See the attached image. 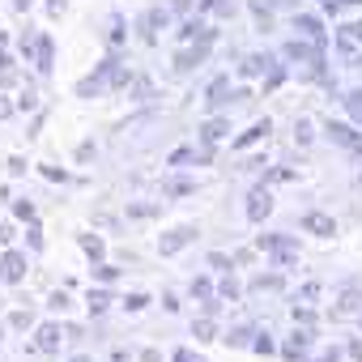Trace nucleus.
<instances>
[{
    "label": "nucleus",
    "instance_id": "nucleus-1",
    "mask_svg": "<svg viewBox=\"0 0 362 362\" xmlns=\"http://www.w3.org/2000/svg\"><path fill=\"white\" fill-rule=\"evenodd\" d=\"M128 86H132V73H128V69L115 60V52H111V56H107L90 77H81V81H77V98H98L103 90H128Z\"/></svg>",
    "mask_w": 362,
    "mask_h": 362
},
{
    "label": "nucleus",
    "instance_id": "nucleus-2",
    "mask_svg": "<svg viewBox=\"0 0 362 362\" xmlns=\"http://www.w3.org/2000/svg\"><path fill=\"white\" fill-rule=\"evenodd\" d=\"M337 56L349 64V69H358L362 64V22H349V26H337Z\"/></svg>",
    "mask_w": 362,
    "mask_h": 362
},
{
    "label": "nucleus",
    "instance_id": "nucleus-3",
    "mask_svg": "<svg viewBox=\"0 0 362 362\" xmlns=\"http://www.w3.org/2000/svg\"><path fill=\"white\" fill-rule=\"evenodd\" d=\"M256 252H269L277 264H294L298 260V239L294 235H256Z\"/></svg>",
    "mask_w": 362,
    "mask_h": 362
},
{
    "label": "nucleus",
    "instance_id": "nucleus-4",
    "mask_svg": "<svg viewBox=\"0 0 362 362\" xmlns=\"http://www.w3.org/2000/svg\"><path fill=\"white\" fill-rule=\"evenodd\" d=\"M311 345H315V332H311V324H294V332L286 337V345H281V354H286V362H315L311 358Z\"/></svg>",
    "mask_w": 362,
    "mask_h": 362
},
{
    "label": "nucleus",
    "instance_id": "nucleus-5",
    "mask_svg": "<svg viewBox=\"0 0 362 362\" xmlns=\"http://www.w3.org/2000/svg\"><path fill=\"white\" fill-rule=\"evenodd\" d=\"M324 136L337 145V149H345V153H362V132L354 128V124H341V119H328L324 124Z\"/></svg>",
    "mask_w": 362,
    "mask_h": 362
},
{
    "label": "nucleus",
    "instance_id": "nucleus-6",
    "mask_svg": "<svg viewBox=\"0 0 362 362\" xmlns=\"http://www.w3.org/2000/svg\"><path fill=\"white\" fill-rule=\"evenodd\" d=\"M197 235H201V230H197V226H188V222H184V226H170V230L158 239V252H162V256H179L184 247H192V243H197Z\"/></svg>",
    "mask_w": 362,
    "mask_h": 362
},
{
    "label": "nucleus",
    "instance_id": "nucleus-7",
    "mask_svg": "<svg viewBox=\"0 0 362 362\" xmlns=\"http://www.w3.org/2000/svg\"><path fill=\"white\" fill-rule=\"evenodd\" d=\"M175 39H179V43H218V30L197 13V18H184V22H179Z\"/></svg>",
    "mask_w": 362,
    "mask_h": 362
},
{
    "label": "nucleus",
    "instance_id": "nucleus-8",
    "mask_svg": "<svg viewBox=\"0 0 362 362\" xmlns=\"http://www.w3.org/2000/svg\"><path fill=\"white\" fill-rule=\"evenodd\" d=\"M170 26V9H162V5H153V9H145L141 13V22H136V30H141V43H158V30H166Z\"/></svg>",
    "mask_w": 362,
    "mask_h": 362
},
{
    "label": "nucleus",
    "instance_id": "nucleus-9",
    "mask_svg": "<svg viewBox=\"0 0 362 362\" xmlns=\"http://www.w3.org/2000/svg\"><path fill=\"white\" fill-rule=\"evenodd\" d=\"M243 214H247V222H264V218L273 214V192H269V184H260V188H252V192H247Z\"/></svg>",
    "mask_w": 362,
    "mask_h": 362
},
{
    "label": "nucleus",
    "instance_id": "nucleus-10",
    "mask_svg": "<svg viewBox=\"0 0 362 362\" xmlns=\"http://www.w3.org/2000/svg\"><path fill=\"white\" fill-rule=\"evenodd\" d=\"M209 47H214V43H188L184 52L175 56V73H197V69L209 60Z\"/></svg>",
    "mask_w": 362,
    "mask_h": 362
},
{
    "label": "nucleus",
    "instance_id": "nucleus-11",
    "mask_svg": "<svg viewBox=\"0 0 362 362\" xmlns=\"http://www.w3.org/2000/svg\"><path fill=\"white\" fill-rule=\"evenodd\" d=\"M294 30H298V39H311L315 47H328V30H324L320 18H311V13H294Z\"/></svg>",
    "mask_w": 362,
    "mask_h": 362
},
{
    "label": "nucleus",
    "instance_id": "nucleus-12",
    "mask_svg": "<svg viewBox=\"0 0 362 362\" xmlns=\"http://www.w3.org/2000/svg\"><path fill=\"white\" fill-rule=\"evenodd\" d=\"M281 56H286V60H294V64H315V60L324 56V47H315L311 39H290V43L281 47Z\"/></svg>",
    "mask_w": 362,
    "mask_h": 362
},
{
    "label": "nucleus",
    "instance_id": "nucleus-13",
    "mask_svg": "<svg viewBox=\"0 0 362 362\" xmlns=\"http://www.w3.org/2000/svg\"><path fill=\"white\" fill-rule=\"evenodd\" d=\"M192 162H197V166H209V162H214V149H209V145H201V149H197V145H184V149H175V153L166 158V166H192Z\"/></svg>",
    "mask_w": 362,
    "mask_h": 362
},
{
    "label": "nucleus",
    "instance_id": "nucleus-14",
    "mask_svg": "<svg viewBox=\"0 0 362 362\" xmlns=\"http://www.w3.org/2000/svg\"><path fill=\"white\" fill-rule=\"evenodd\" d=\"M0 281H5V286L26 281V256L22 252H5V256H0Z\"/></svg>",
    "mask_w": 362,
    "mask_h": 362
},
{
    "label": "nucleus",
    "instance_id": "nucleus-15",
    "mask_svg": "<svg viewBox=\"0 0 362 362\" xmlns=\"http://www.w3.org/2000/svg\"><path fill=\"white\" fill-rule=\"evenodd\" d=\"M273 64H277V60H273L269 52H252V56H243V64H239V77H243V81H256V77H264Z\"/></svg>",
    "mask_w": 362,
    "mask_h": 362
},
{
    "label": "nucleus",
    "instance_id": "nucleus-16",
    "mask_svg": "<svg viewBox=\"0 0 362 362\" xmlns=\"http://www.w3.org/2000/svg\"><path fill=\"white\" fill-rule=\"evenodd\" d=\"M64 337H69V328H60V324H43V328L35 332V345H30V349H39V354H56Z\"/></svg>",
    "mask_w": 362,
    "mask_h": 362
},
{
    "label": "nucleus",
    "instance_id": "nucleus-17",
    "mask_svg": "<svg viewBox=\"0 0 362 362\" xmlns=\"http://www.w3.org/2000/svg\"><path fill=\"white\" fill-rule=\"evenodd\" d=\"M201 145H218V141H226L230 136V119H222V115H209L205 124H201Z\"/></svg>",
    "mask_w": 362,
    "mask_h": 362
},
{
    "label": "nucleus",
    "instance_id": "nucleus-18",
    "mask_svg": "<svg viewBox=\"0 0 362 362\" xmlns=\"http://www.w3.org/2000/svg\"><path fill=\"white\" fill-rule=\"evenodd\" d=\"M303 230H307V235H320V239H332V235H337V222H332L328 214L311 209V214H303Z\"/></svg>",
    "mask_w": 362,
    "mask_h": 362
},
{
    "label": "nucleus",
    "instance_id": "nucleus-19",
    "mask_svg": "<svg viewBox=\"0 0 362 362\" xmlns=\"http://www.w3.org/2000/svg\"><path fill=\"white\" fill-rule=\"evenodd\" d=\"M230 98H235V94H230V77H214V86H209V94H205V107L218 115Z\"/></svg>",
    "mask_w": 362,
    "mask_h": 362
},
{
    "label": "nucleus",
    "instance_id": "nucleus-20",
    "mask_svg": "<svg viewBox=\"0 0 362 362\" xmlns=\"http://www.w3.org/2000/svg\"><path fill=\"white\" fill-rule=\"evenodd\" d=\"M277 5H290V0H247V9H252V18H256V26H260V30H269V26H273Z\"/></svg>",
    "mask_w": 362,
    "mask_h": 362
},
{
    "label": "nucleus",
    "instance_id": "nucleus-21",
    "mask_svg": "<svg viewBox=\"0 0 362 362\" xmlns=\"http://www.w3.org/2000/svg\"><path fill=\"white\" fill-rule=\"evenodd\" d=\"M197 13L201 18H235L239 13V0H201V5H197Z\"/></svg>",
    "mask_w": 362,
    "mask_h": 362
},
{
    "label": "nucleus",
    "instance_id": "nucleus-22",
    "mask_svg": "<svg viewBox=\"0 0 362 362\" xmlns=\"http://www.w3.org/2000/svg\"><path fill=\"white\" fill-rule=\"evenodd\" d=\"M269 132H273V124H269V119H256L247 132H239V136H235V149H252L256 141H269Z\"/></svg>",
    "mask_w": 362,
    "mask_h": 362
},
{
    "label": "nucleus",
    "instance_id": "nucleus-23",
    "mask_svg": "<svg viewBox=\"0 0 362 362\" xmlns=\"http://www.w3.org/2000/svg\"><path fill=\"white\" fill-rule=\"evenodd\" d=\"M77 243H81V252H86V256H90L94 264H103V260H107V243H103V239H98L94 230H86V235H77Z\"/></svg>",
    "mask_w": 362,
    "mask_h": 362
},
{
    "label": "nucleus",
    "instance_id": "nucleus-24",
    "mask_svg": "<svg viewBox=\"0 0 362 362\" xmlns=\"http://www.w3.org/2000/svg\"><path fill=\"white\" fill-rule=\"evenodd\" d=\"M124 39H128V30H124V13H111V18H107V43H111V52H119Z\"/></svg>",
    "mask_w": 362,
    "mask_h": 362
},
{
    "label": "nucleus",
    "instance_id": "nucleus-25",
    "mask_svg": "<svg viewBox=\"0 0 362 362\" xmlns=\"http://www.w3.org/2000/svg\"><path fill=\"white\" fill-rule=\"evenodd\" d=\"M252 290H260V294H264V290H269V294H281V290H286V277H281V273H260V277H252Z\"/></svg>",
    "mask_w": 362,
    "mask_h": 362
},
{
    "label": "nucleus",
    "instance_id": "nucleus-26",
    "mask_svg": "<svg viewBox=\"0 0 362 362\" xmlns=\"http://www.w3.org/2000/svg\"><path fill=\"white\" fill-rule=\"evenodd\" d=\"M192 337H197V341H222V337H218V324H214V315H205V311L197 315V324H192Z\"/></svg>",
    "mask_w": 362,
    "mask_h": 362
},
{
    "label": "nucleus",
    "instance_id": "nucleus-27",
    "mask_svg": "<svg viewBox=\"0 0 362 362\" xmlns=\"http://www.w3.org/2000/svg\"><path fill=\"white\" fill-rule=\"evenodd\" d=\"M222 341H226V345H235V349H252V341H256V328L239 324V328H230V332H226Z\"/></svg>",
    "mask_w": 362,
    "mask_h": 362
},
{
    "label": "nucleus",
    "instance_id": "nucleus-28",
    "mask_svg": "<svg viewBox=\"0 0 362 362\" xmlns=\"http://www.w3.org/2000/svg\"><path fill=\"white\" fill-rule=\"evenodd\" d=\"M332 315H362V290H345Z\"/></svg>",
    "mask_w": 362,
    "mask_h": 362
},
{
    "label": "nucleus",
    "instance_id": "nucleus-29",
    "mask_svg": "<svg viewBox=\"0 0 362 362\" xmlns=\"http://www.w3.org/2000/svg\"><path fill=\"white\" fill-rule=\"evenodd\" d=\"M35 69L52 73V35H39V52H35Z\"/></svg>",
    "mask_w": 362,
    "mask_h": 362
},
{
    "label": "nucleus",
    "instance_id": "nucleus-30",
    "mask_svg": "<svg viewBox=\"0 0 362 362\" xmlns=\"http://www.w3.org/2000/svg\"><path fill=\"white\" fill-rule=\"evenodd\" d=\"M192 192H197L192 179H166L162 184V197H192Z\"/></svg>",
    "mask_w": 362,
    "mask_h": 362
},
{
    "label": "nucleus",
    "instance_id": "nucleus-31",
    "mask_svg": "<svg viewBox=\"0 0 362 362\" xmlns=\"http://www.w3.org/2000/svg\"><path fill=\"white\" fill-rule=\"evenodd\" d=\"M158 214H162V205H158V201H136V205H128V218H136V222L158 218Z\"/></svg>",
    "mask_w": 362,
    "mask_h": 362
},
{
    "label": "nucleus",
    "instance_id": "nucleus-32",
    "mask_svg": "<svg viewBox=\"0 0 362 362\" xmlns=\"http://www.w3.org/2000/svg\"><path fill=\"white\" fill-rule=\"evenodd\" d=\"M290 179H298L294 166H269L264 170V184H290Z\"/></svg>",
    "mask_w": 362,
    "mask_h": 362
},
{
    "label": "nucleus",
    "instance_id": "nucleus-33",
    "mask_svg": "<svg viewBox=\"0 0 362 362\" xmlns=\"http://www.w3.org/2000/svg\"><path fill=\"white\" fill-rule=\"evenodd\" d=\"M218 294H222V298H230V303H239V298H243V290H239L235 273H222V281H218Z\"/></svg>",
    "mask_w": 362,
    "mask_h": 362
},
{
    "label": "nucleus",
    "instance_id": "nucleus-34",
    "mask_svg": "<svg viewBox=\"0 0 362 362\" xmlns=\"http://www.w3.org/2000/svg\"><path fill=\"white\" fill-rule=\"evenodd\" d=\"M86 303H90V315H103V311H107L115 298H111L107 290H90V298H86Z\"/></svg>",
    "mask_w": 362,
    "mask_h": 362
},
{
    "label": "nucleus",
    "instance_id": "nucleus-35",
    "mask_svg": "<svg viewBox=\"0 0 362 362\" xmlns=\"http://www.w3.org/2000/svg\"><path fill=\"white\" fill-rule=\"evenodd\" d=\"M214 294H218V286H214L209 277H192V298L205 303V298H214Z\"/></svg>",
    "mask_w": 362,
    "mask_h": 362
},
{
    "label": "nucleus",
    "instance_id": "nucleus-36",
    "mask_svg": "<svg viewBox=\"0 0 362 362\" xmlns=\"http://www.w3.org/2000/svg\"><path fill=\"white\" fill-rule=\"evenodd\" d=\"M252 354H260V358H269V354H277V341H273L269 332H256V341H252Z\"/></svg>",
    "mask_w": 362,
    "mask_h": 362
},
{
    "label": "nucleus",
    "instance_id": "nucleus-37",
    "mask_svg": "<svg viewBox=\"0 0 362 362\" xmlns=\"http://www.w3.org/2000/svg\"><path fill=\"white\" fill-rule=\"evenodd\" d=\"M281 81H286V64H273V69L264 73V94H273Z\"/></svg>",
    "mask_w": 362,
    "mask_h": 362
},
{
    "label": "nucleus",
    "instance_id": "nucleus-38",
    "mask_svg": "<svg viewBox=\"0 0 362 362\" xmlns=\"http://www.w3.org/2000/svg\"><path fill=\"white\" fill-rule=\"evenodd\" d=\"M324 294V286L320 281H307V286H298V294H294V303H315Z\"/></svg>",
    "mask_w": 362,
    "mask_h": 362
},
{
    "label": "nucleus",
    "instance_id": "nucleus-39",
    "mask_svg": "<svg viewBox=\"0 0 362 362\" xmlns=\"http://www.w3.org/2000/svg\"><path fill=\"white\" fill-rule=\"evenodd\" d=\"M209 269H218V273H230V269H235V256H222V252H209Z\"/></svg>",
    "mask_w": 362,
    "mask_h": 362
},
{
    "label": "nucleus",
    "instance_id": "nucleus-40",
    "mask_svg": "<svg viewBox=\"0 0 362 362\" xmlns=\"http://www.w3.org/2000/svg\"><path fill=\"white\" fill-rule=\"evenodd\" d=\"M115 277H119V269H115V264H107V260H103V264L94 269V281H103V286H111Z\"/></svg>",
    "mask_w": 362,
    "mask_h": 362
},
{
    "label": "nucleus",
    "instance_id": "nucleus-41",
    "mask_svg": "<svg viewBox=\"0 0 362 362\" xmlns=\"http://www.w3.org/2000/svg\"><path fill=\"white\" fill-rule=\"evenodd\" d=\"M290 315H294V324H315V311H311L307 303H294V307H290Z\"/></svg>",
    "mask_w": 362,
    "mask_h": 362
},
{
    "label": "nucleus",
    "instance_id": "nucleus-42",
    "mask_svg": "<svg viewBox=\"0 0 362 362\" xmlns=\"http://www.w3.org/2000/svg\"><path fill=\"white\" fill-rule=\"evenodd\" d=\"M345 111H349L354 119H362V90H349V94H345Z\"/></svg>",
    "mask_w": 362,
    "mask_h": 362
},
{
    "label": "nucleus",
    "instance_id": "nucleus-43",
    "mask_svg": "<svg viewBox=\"0 0 362 362\" xmlns=\"http://www.w3.org/2000/svg\"><path fill=\"white\" fill-rule=\"evenodd\" d=\"M39 175H43V179H52V184H69V179H73V175H69V170H60V166H39Z\"/></svg>",
    "mask_w": 362,
    "mask_h": 362
},
{
    "label": "nucleus",
    "instance_id": "nucleus-44",
    "mask_svg": "<svg viewBox=\"0 0 362 362\" xmlns=\"http://www.w3.org/2000/svg\"><path fill=\"white\" fill-rule=\"evenodd\" d=\"M294 141L298 145H311V119H294Z\"/></svg>",
    "mask_w": 362,
    "mask_h": 362
},
{
    "label": "nucleus",
    "instance_id": "nucleus-45",
    "mask_svg": "<svg viewBox=\"0 0 362 362\" xmlns=\"http://www.w3.org/2000/svg\"><path fill=\"white\" fill-rule=\"evenodd\" d=\"M13 218L18 222H35V205L30 201H13Z\"/></svg>",
    "mask_w": 362,
    "mask_h": 362
},
{
    "label": "nucleus",
    "instance_id": "nucleus-46",
    "mask_svg": "<svg viewBox=\"0 0 362 362\" xmlns=\"http://www.w3.org/2000/svg\"><path fill=\"white\" fill-rule=\"evenodd\" d=\"M124 307H128V311H145V307H149V294H128Z\"/></svg>",
    "mask_w": 362,
    "mask_h": 362
},
{
    "label": "nucleus",
    "instance_id": "nucleus-47",
    "mask_svg": "<svg viewBox=\"0 0 362 362\" xmlns=\"http://www.w3.org/2000/svg\"><path fill=\"white\" fill-rule=\"evenodd\" d=\"M170 362H205V358H201V354H192V349H175V354H170Z\"/></svg>",
    "mask_w": 362,
    "mask_h": 362
},
{
    "label": "nucleus",
    "instance_id": "nucleus-48",
    "mask_svg": "<svg viewBox=\"0 0 362 362\" xmlns=\"http://www.w3.org/2000/svg\"><path fill=\"white\" fill-rule=\"evenodd\" d=\"M18 111H35V90H30V86L22 90V98H18Z\"/></svg>",
    "mask_w": 362,
    "mask_h": 362
},
{
    "label": "nucleus",
    "instance_id": "nucleus-49",
    "mask_svg": "<svg viewBox=\"0 0 362 362\" xmlns=\"http://www.w3.org/2000/svg\"><path fill=\"white\" fill-rule=\"evenodd\" d=\"M47 307H52V311H64V307H69V294H64V290H56V294L47 298Z\"/></svg>",
    "mask_w": 362,
    "mask_h": 362
},
{
    "label": "nucleus",
    "instance_id": "nucleus-50",
    "mask_svg": "<svg viewBox=\"0 0 362 362\" xmlns=\"http://www.w3.org/2000/svg\"><path fill=\"white\" fill-rule=\"evenodd\" d=\"M201 311H205V315H218V311H222V294H214V298H205V303H201Z\"/></svg>",
    "mask_w": 362,
    "mask_h": 362
},
{
    "label": "nucleus",
    "instance_id": "nucleus-51",
    "mask_svg": "<svg viewBox=\"0 0 362 362\" xmlns=\"http://www.w3.org/2000/svg\"><path fill=\"white\" fill-rule=\"evenodd\" d=\"M9 328H30V311H13L9 315Z\"/></svg>",
    "mask_w": 362,
    "mask_h": 362
},
{
    "label": "nucleus",
    "instance_id": "nucleus-52",
    "mask_svg": "<svg viewBox=\"0 0 362 362\" xmlns=\"http://www.w3.org/2000/svg\"><path fill=\"white\" fill-rule=\"evenodd\" d=\"M26 243H30V247H35V252H39V247H43V235H39V226H35V222H30V230H26Z\"/></svg>",
    "mask_w": 362,
    "mask_h": 362
},
{
    "label": "nucleus",
    "instance_id": "nucleus-53",
    "mask_svg": "<svg viewBox=\"0 0 362 362\" xmlns=\"http://www.w3.org/2000/svg\"><path fill=\"white\" fill-rule=\"evenodd\" d=\"M13 111H18V103H9V98H5V94H0V119H9V115H13Z\"/></svg>",
    "mask_w": 362,
    "mask_h": 362
},
{
    "label": "nucleus",
    "instance_id": "nucleus-54",
    "mask_svg": "<svg viewBox=\"0 0 362 362\" xmlns=\"http://www.w3.org/2000/svg\"><path fill=\"white\" fill-rule=\"evenodd\" d=\"M345 354H349L354 362H362V341H349V345H345Z\"/></svg>",
    "mask_w": 362,
    "mask_h": 362
},
{
    "label": "nucleus",
    "instance_id": "nucleus-55",
    "mask_svg": "<svg viewBox=\"0 0 362 362\" xmlns=\"http://www.w3.org/2000/svg\"><path fill=\"white\" fill-rule=\"evenodd\" d=\"M320 5H324V13H332V18L341 13V0H320Z\"/></svg>",
    "mask_w": 362,
    "mask_h": 362
},
{
    "label": "nucleus",
    "instance_id": "nucleus-56",
    "mask_svg": "<svg viewBox=\"0 0 362 362\" xmlns=\"http://www.w3.org/2000/svg\"><path fill=\"white\" fill-rule=\"evenodd\" d=\"M141 362H162V354H158V349H145V354H141Z\"/></svg>",
    "mask_w": 362,
    "mask_h": 362
},
{
    "label": "nucleus",
    "instance_id": "nucleus-57",
    "mask_svg": "<svg viewBox=\"0 0 362 362\" xmlns=\"http://www.w3.org/2000/svg\"><path fill=\"white\" fill-rule=\"evenodd\" d=\"M30 5H35V0H13V9H18V13H26Z\"/></svg>",
    "mask_w": 362,
    "mask_h": 362
},
{
    "label": "nucleus",
    "instance_id": "nucleus-58",
    "mask_svg": "<svg viewBox=\"0 0 362 362\" xmlns=\"http://www.w3.org/2000/svg\"><path fill=\"white\" fill-rule=\"evenodd\" d=\"M9 239H13V230H9V226H0V243H9Z\"/></svg>",
    "mask_w": 362,
    "mask_h": 362
},
{
    "label": "nucleus",
    "instance_id": "nucleus-59",
    "mask_svg": "<svg viewBox=\"0 0 362 362\" xmlns=\"http://www.w3.org/2000/svg\"><path fill=\"white\" fill-rule=\"evenodd\" d=\"M47 9H52V13H60V9H64V0H47Z\"/></svg>",
    "mask_w": 362,
    "mask_h": 362
},
{
    "label": "nucleus",
    "instance_id": "nucleus-60",
    "mask_svg": "<svg viewBox=\"0 0 362 362\" xmlns=\"http://www.w3.org/2000/svg\"><path fill=\"white\" fill-rule=\"evenodd\" d=\"M341 5H362V0H341Z\"/></svg>",
    "mask_w": 362,
    "mask_h": 362
},
{
    "label": "nucleus",
    "instance_id": "nucleus-61",
    "mask_svg": "<svg viewBox=\"0 0 362 362\" xmlns=\"http://www.w3.org/2000/svg\"><path fill=\"white\" fill-rule=\"evenodd\" d=\"M73 362H90V358H73Z\"/></svg>",
    "mask_w": 362,
    "mask_h": 362
},
{
    "label": "nucleus",
    "instance_id": "nucleus-62",
    "mask_svg": "<svg viewBox=\"0 0 362 362\" xmlns=\"http://www.w3.org/2000/svg\"><path fill=\"white\" fill-rule=\"evenodd\" d=\"M358 320H362V315H358Z\"/></svg>",
    "mask_w": 362,
    "mask_h": 362
},
{
    "label": "nucleus",
    "instance_id": "nucleus-63",
    "mask_svg": "<svg viewBox=\"0 0 362 362\" xmlns=\"http://www.w3.org/2000/svg\"><path fill=\"white\" fill-rule=\"evenodd\" d=\"M358 124H362V119H358Z\"/></svg>",
    "mask_w": 362,
    "mask_h": 362
}]
</instances>
